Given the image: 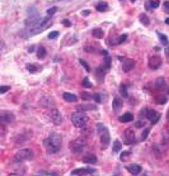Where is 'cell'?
I'll return each mask as SVG.
<instances>
[{
  "label": "cell",
  "mask_w": 169,
  "mask_h": 176,
  "mask_svg": "<svg viewBox=\"0 0 169 176\" xmlns=\"http://www.w3.org/2000/svg\"><path fill=\"white\" fill-rule=\"evenodd\" d=\"M43 143H44V147H46L47 152H49L50 155H52V153H56L60 151V148H61V146H62V137L60 136L59 133H51L50 136L44 139Z\"/></svg>",
  "instance_id": "6da1fadb"
},
{
  "label": "cell",
  "mask_w": 169,
  "mask_h": 176,
  "mask_svg": "<svg viewBox=\"0 0 169 176\" xmlns=\"http://www.w3.org/2000/svg\"><path fill=\"white\" fill-rule=\"evenodd\" d=\"M51 24H52V22H51V17H50V15H47L46 18L38 19L37 23L29 29V34H31V36H34V34H37V33H40V32L47 29Z\"/></svg>",
  "instance_id": "7a4b0ae2"
},
{
  "label": "cell",
  "mask_w": 169,
  "mask_h": 176,
  "mask_svg": "<svg viewBox=\"0 0 169 176\" xmlns=\"http://www.w3.org/2000/svg\"><path fill=\"white\" fill-rule=\"evenodd\" d=\"M70 119H71L73 124H74L76 128H84L89 120L88 117L84 114V111H80V110L76 111V113H73Z\"/></svg>",
  "instance_id": "3957f363"
},
{
  "label": "cell",
  "mask_w": 169,
  "mask_h": 176,
  "mask_svg": "<svg viewBox=\"0 0 169 176\" xmlns=\"http://www.w3.org/2000/svg\"><path fill=\"white\" fill-rule=\"evenodd\" d=\"M97 129L99 132V137H101V147L102 148H107L111 143V137H109V132H108V128L103 124H98Z\"/></svg>",
  "instance_id": "277c9868"
},
{
  "label": "cell",
  "mask_w": 169,
  "mask_h": 176,
  "mask_svg": "<svg viewBox=\"0 0 169 176\" xmlns=\"http://www.w3.org/2000/svg\"><path fill=\"white\" fill-rule=\"evenodd\" d=\"M87 147V142L84 138H76L74 141H71L69 145V148L73 153H81Z\"/></svg>",
  "instance_id": "5b68a950"
},
{
  "label": "cell",
  "mask_w": 169,
  "mask_h": 176,
  "mask_svg": "<svg viewBox=\"0 0 169 176\" xmlns=\"http://www.w3.org/2000/svg\"><path fill=\"white\" fill-rule=\"evenodd\" d=\"M31 158H33V151H32V149H28V148L21 149V151H18L14 156L15 162H23V161H27V160H31Z\"/></svg>",
  "instance_id": "8992f818"
},
{
  "label": "cell",
  "mask_w": 169,
  "mask_h": 176,
  "mask_svg": "<svg viewBox=\"0 0 169 176\" xmlns=\"http://www.w3.org/2000/svg\"><path fill=\"white\" fill-rule=\"evenodd\" d=\"M50 118L55 126H60V124L62 123V116L56 108H52V109L50 110Z\"/></svg>",
  "instance_id": "52a82bcc"
},
{
  "label": "cell",
  "mask_w": 169,
  "mask_h": 176,
  "mask_svg": "<svg viewBox=\"0 0 169 176\" xmlns=\"http://www.w3.org/2000/svg\"><path fill=\"white\" fill-rule=\"evenodd\" d=\"M14 120H15V117L13 113H10V111H1V114H0L1 124H12Z\"/></svg>",
  "instance_id": "ba28073f"
},
{
  "label": "cell",
  "mask_w": 169,
  "mask_h": 176,
  "mask_svg": "<svg viewBox=\"0 0 169 176\" xmlns=\"http://www.w3.org/2000/svg\"><path fill=\"white\" fill-rule=\"evenodd\" d=\"M123 139H125V145H133L135 143V133L132 129H126L123 133Z\"/></svg>",
  "instance_id": "9c48e42d"
},
{
  "label": "cell",
  "mask_w": 169,
  "mask_h": 176,
  "mask_svg": "<svg viewBox=\"0 0 169 176\" xmlns=\"http://www.w3.org/2000/svg\"><path fill=\"white\" fill-rule=\"evenodd\" d=\"M161 66V58L159 56H151L149 58V67L151 70H158Z\"/></svg>",
  "instance_id": "30bf717a"
},
{
  "label": "cell",
  "mask_w": 169,
  "mask_h": 176,
  "mask_svg": "<svg viewBox=\"0 0 169 176\" xmlns=\"http://www.w3.org/2000/svg\"><path fill=\"white\" fill-rule=\"evenodd\" d=\"M135 67V61L131 60V58H123V62H122V70L125 72H129Z\"/></svg>",
  "instance_id": "8fae6325"
},
{
  "label": "cell",
  "mask_w": 169,
  "mask_h": 176,
  "mask_svg": "<svg viewBox=\"0 0 169 176\" xmlns=\"http://www.w3.org/2000/svg\"><path fill=\"white\" fill-rule=\"evenodd\" d=\"M146 117H148V119L151 122V124H155L159 119H160V114H159L157 110H148Z\"/></svg>",
  "instance_id": "7c38bea8"
},
{
  "label": "cell",
  "mask_w": 169,
  "mask_h": 176,
  "mask_svg": "<svg viewBox=\"0 0 169 176\" xmlns=\"http://www.w3.org/2000/svg\"><path fill=\"white\" fill-rule=\"evenodd\" d=\"M83 162L87 165H94L97 164V156L94 153H87V155L83 157Z\"/></svg>",
  "instance_id": "4fadbf2b"
},
{
  "label": "cell",
  "mask_w": 169,
  "mask_h": 176,
  "mask_svg": "<svg viewBox=\"0 0 169 176\" xmlns=\"http://www.w3.org/2000/svg\"><path fill=\"white\" fill-rule=\"evenodd\" d=\"M40 104L44 108H53L55 107V100L52 98H42L40 100Z\"/></svg>",
  "instance_id": "5bb4252c"
},
{
  "label": "cell",
  "mask_w": 169,
  "mask_h": 176,
  "mask_svg": "<svg viewBox=\"0 0 169 176\" xmlns=\"http://www.w3.org/2000/svg\"><path fill=\"white\" fill-rule=\"evenodd\" d=\"M95 172V170L93 169H75L74 171L71 172V175H89Z\"/></svg>",
  "instance_id": "9a60e30c"
},
{
  "label": "cell",
  "mask_w": 169,
  "mask_h": 176,
  "mask_svg": "<svg viewBox=\"0 0 169 176\" xmlns=\"http://www.w3.org/2000/svg\"><path fill=\"white\" fill-rule=\"evenodd\" d=\"M76 109L80 110V111H87V110H95L97 107H95V105H92V104H81V105H78Z\"/></svg>",
  "instance_id": "2e32d148"
},
{
  "label": "cell",
  "mask_w": 169,
  "mask_h": 176,
  "mask_svg": "<svg viewBox=\"0 0 169 176\" xmlns=\"http://www.w3.org/2000/svg\"><path fill=\"white\" fill-rule=\"evenodd\" d=\"M62 96H64V99H65L66 101H70V103H75L76 100H78V96L76 95H74V94H71V92H64L62 94Z\"/></svg>",
  "instance_id": "e0dca14e"
},
{
  "label": "cell",
  "mask_w": 169,
  "mask_h": 176,
  "mask_svg": "<svg viewBox=\"0 0 169 176\" xmlns=\"http://www.w3.org/2000/svg\"><path fill=\"white\" fill-rule=\"evenodd\" d=\"M92 34H93V37H95L97 39H102V38L104 37V32H103V29H101V28L93 29L92 31Z\"/></svg>",
  "instance_id": "ac0fdd59"
},
{
  "label": "cell",
  "mask_w": 169,
  "mask_h": 176,
  "mask_svg": "<svg viewBox=\"0 0 169 176\" xmlns=\"http://www.w3.org/2000/svg\"><path fill=\"white\" fill-rule=\"evenodd\" d=\"M122 105H123V101H122V99H121L120 96H116L113 99V108L116 110H120L121 108H122Z\"/></svg>",
  "instance_id": "d6986e66"
},
{
  "label": "cell",
  "mask_w": 169,
  "mask_h": 176,
  "mask_svg": "<svg viewBox=\"0 0 169 176\" xmlns=\"http://www.w3.org/2000/svg\"><path fill=\"white\" fill-rule=\"evenodd\" d=\"M127 170L131 172L132 175H138V174L141 172V167H140L139 165H132V166H129V167H127Z\"/></svg>",
  "instance_id": "ffe728a7"
},
{
  "label": "cell",
  "mask_w": 169,
  "mask_h": 176,
  "mask_svg": "<svg viewBox=\"0 0 169 176\" xmlns=\"http://www.w3.org/2000/svg\"><path fill=\"white\" fill-rule=\"evenodd\" d=\"M132 119H133L132 113H125L122 117L120 118V120L122 122V123H129V122H132Z\"/></svg>",
  "instance_id": "44dd1931"
},
{
  "label": "cell",
  "mask_w": 169,
  "mask_h": 176,
  "mask_svg": "<svg viewBox=\"0 0 169 176\" xmlns=\"http://www.w3.org/2000/svg\"><path fill=\"white\" fill-rule=\"evenodd\" d=\"M95 9H97L98 12H107L108 10V4L106 1H101V3H98L97 6H95Z\"/></svg>",
  "instance_id": "7402d4cb"
},
{
  "label": "cell",
  "mask_w": 169,
  "mask_h": 176,
  "mask_svg": "<svg viewBox=\"0 0 169 176\" xmlns=\"http://www.w3.org/2000/svg\"><path fill=\"white\" fill-rule=\"evenodd\" d=\"M37 57L40 60H42V58H44V57H46V48H44L43 46H40L37 48Z\"/></svg>",
  "instance_id": "603a6c76"
},
{
  "label": "cell",
  "mask_w": 169,
  "mask_h": 176,
  "mask_svg": "<svg viewBox=\"0 0 169 176\" xmlns=\"http://www.w3.org/2000/svg\"><path fill=\"white\" fill-rule=\"evenodd\" d=\"M121 149H122V143H121L118 139H116V141L113 142V149H112V151H113L114 153H118Z\"/></svg>",
  "instance_id": "cb8c5ba5"
},
{
  "label": "cell",
  "mask_w": 169,
  "mask_h": 176,
  "mask_svg": "<svg viewBox=\"0 0 169 176\" xmlns=\"http://www.w3.org/2000/svg\"><path fill=\"white\" fill-rule=\"evenodd\" d=\"M139 19H140V22H141L142 24L146 25V27L150 24V20H149V18H148V15H146V14H140Z\"/></svg>",
  "instance_id": "d4e9b609"
},
{
  "label": "cell",
  "mask_w": 169,
  "mask_h": 176,
  "mask_svg": "<svg viewBox=\"0 0 169 176\" xmlns=\"http://www.w3.org/2000/svg\"><path fill=\"white\" fill-rule=\"evenodd\" d=\"M153 151H154L155 157H158V158L161 157V149L159 148V146L157 145V143H155V145H153Z\"/></svg>",
  "instance_id": "484cf974"
},
{
  "label": "cell",
  "mask_w": 169,
  "mask_h": 176,
  "mask_svg": "<svg viewBox=\"0 0 169 176\" xmlns=\"http://www.w3.org/2000/svg\"><path fill=\"white\" fill-rule=\"evenodd\" d=\"M155 99V103H157V104H165V103H167V98H165L164 96V95H158V96H155L154 98Z\"/></svg>",
  "instance_id": "4316f807"
},
{
  "label": "cell",
  "mask_w": 169,
  "mask_h": 176,
  "mask_svg": "<svg viewBox=\"0 0 169 176\" xmlns=\"http://www.w3.org/2000/svg\"><path fill=\"white\" fill-rule=\"evenodd\" d=\"M155 88H158V89H163L165 88V81H164V79H158L157 81H155Z\"/></svg>",
  "instance_id": "83f0119b"
},
{
  "label": "cell",
  "mask_w": 169,
  "mask_h": 176,
  "mask_svg": "<svg viewBox=\"0 0 169 176\" xmlns=\"http://www.w3.org/2000/svg\"><path fill=\"white\" fill-rule=\"evenodd\" d=\"M158 37H159V39L161 41V43L164 44V46H167V44L169 43V41H168V38L167 36H164V34H161L160 32H158Z\"/></svg>",
  "instance_id": "f1b7e54d"
},
{
  "label": "cell",
  "mask_w": 169,
  "mask_h": 176,
  "mask_svg": "<svg viewBox=\"0 0 169 176\" xmlns=\"http://www.w3.org/2000/svg\"><path fill=\"white\" fill-rule=\"evenodd\" d=\"M84 51H85V52H88V53H94V52H97V47L87 44V46L84 47Z\"/></svg>",
  "instance_id": "f546056e"
},
{
  "label": "cell",
  "mask_w": 169,
  "mask_h": 176,
  "mask_svg": "<svg viewBox=\"0 0 169 176\" xmlns=\"http://www.w3.org/2000/svg\"><path fill=\"white\" fill-rule=\"evenodd\" d=\"M81 85L84 86V88H93V84H92V82L89 81V79H88V77H84V79H83Z\"/></svg>",
  "instance_id": "4dcf8cb0"
},
{
  "label": "cell",
  "mask_w": 169,
  "mask_h": 176,
  "mask_svg": "<svg viewBox=\"0 0 169 176\" xmlns=\"http://www.w3.org/2000/svg\"><path fill=\"white\" fill-rule=\"evenodd\" d=\"M38 69H40V67H38V66H36V65H32V63H29V65H27V70H28V71H29V72H37L38 71Z\"/></svg>",
  "instance_id": "1f68e13d"
},
{
  "label": "cell",
  "mask_w": 169,
  "mask_h": 176,
  "mask_svg": "<svg viewBox=\"0 0 169 176\" xmlns=\"http://www.w3.org/2000/svg\"><path fill=\"white\" fill-rule=\"evenodd\" d=\"M120 92H121V95H122L123 98H126V96H129V92H127V89H126V85H121V88H120Z\"/></svg>",
  "instance_id": "d6a6232c"
},
{
  "label": "cell",
  "mask_w": 169,
  "mask_h": 176,
  "mask_svg": "<svg viewBox=\"0 0 169 176\" xmlns=\"http://www.w3.org/2000/svg\"><path fill=\"white\" fill-rule=\"evenodd\" d=\"M97 77H98V80H103V77H104V72H103V69H102V67H98L97 69Z\"/></svg>",
  "instance_id": "836d02e7"
},
{
  "label": "cell",
  "mask_w": 169,
  "mask_h": 176,
  "mask_svg": "<svg viewBox=\"0 0 169 176\" xmlns=\"http://www.w3.org/2000/svg\"><path fill=\"white\" fill-rule=\"evenodd\" d=\"M56 10H57V8H56V6H52V8L47 9V15H50V17H52V15L56 13Z\"/></svg>",
  "instance_id": "e575fe53"
},
{
  "label": "cell",
  "mask_w": 169,
  "mask_h": 176,
  "mask_svg": "<svg viewBox=\"0 0 169 176\" xmlns=\"http://www.w3.org/2000/svg\"><path fill=\"white\" fill-rule=\"evenodd\" d=\"M79 62H80V65L83 66V67H84V69L85 70H87V71L89 72V71H90V67H89V65H88V63L87 62H85V61L84 60H79Z\"/></svg>",
  "instance_id": "d590c367"
},
{
  "label": "cell",
  "mask_w": 169,
  "mask_h": 176,
  "mask_svg": "<svg viewBox=\"0 0 169 176\" xmlns=\"http://www.w3.org/2000/svg\"><path fill=\"white\" fill-rule=\"evenodd\" d=\"M149 133H150V129H149V128H146V129H144V132H142V134H141V138H142V141H145L146 138H148Z\"/></svg>",
  "instance_id": "8d00e7d4"
},
{
  "label": "cell",
  "mask_w": 169,
  "mask_h": 176,
  "mask_svg": "<svg viewBox=\"0 0 169 176\" xmlns=\"http://www.w3.org/2000/svg\"><path fill=\"white\" fill-rule=\"evenodd\" d=\"M104 67L108 70L111 67V58L108 56H106V58H104Z\"/></svg>",
  "instance_id": "74e56055"
},
{
  "label": "cell",
  "mask_w": 169,
  "mask_h": 176,
  "mask_svg": "<svg viewBox=\"0 0 169 176\" xmlns=\"http://www.w3.org/2000/svg\"><path fill=\"white\" fill-rule=\"evenodd\" d=\"M59 37V32H51V33H49V38L50 39H55V38Z\"/></svg>",
  "instance_id": "f35d334b"
},
{
  "label": "cell",
  "mask_w": 169,
  "mask_h": 176,
  "mask_svg": "<svg viewBox=\"0 0 169 176\" xmlns=\"http://www.w3.org/2000/svg\"><path fill=\"white\" fill-rule=\"evenodd\" d=\"M150 6L154 9H157L159 6V0H150Z\"/></svg>",
  "instance_id": "ab89813d"
},
{
  "label": "cell",
  "mask_w": 169,
  "mask_h": 176,
  "mask_svg": "<svg viewBox=\"0 0 169 176\" xmlns=\"http://www.w3.org/2000/svg\"><path fill=\"white\" fill-rule=\"evenodd\" d=\"M126 38H127L126 34H123V36L118 37V38H117V44H118V43H123V42H125V41H126Z\"/></svg>",
  "instance_id": "60d3db41"
},
{
  "label": "cell",
  "mask_w": 169,
  "mask_h": 176,
  "mask_svg": "<svg viewBox=\"0 0 169 176\" xmlns=\"http://www.w3.org/2000/svg\"><path fill=\"white\" fill-rule=\"evenodd\" d=\"M8 90H10V86H1L0 88V94H5Z\"/></svg>",
  "instance_id": "b9f144b4"
},
{
  "label": "cell",
  "mask_w": 169,
  "mask_h": 176,
  "mask_svg": "<svg viewBox=\"0 0 169 176\" xmlns=\"http://www.w3.org/2000/svg\"><path fill=\"white\" fill-rule=\"evenodd\" d=\"M93 96L92 95L87 94V92H81V99H84V100H89V99H92Z\"/></svg>",
  "instance_id": "7bdbcfd3"
},
{
  "label": "cell",
  "mask_w": 169,
  "mask_h": 176,
  "mask_svg": "<svg viewBox=\"0 0 169 176\" xmlns=\"http://www.w3.org/2000/svg\"><path fill=\"white\" fill-rule=\"evenodd\" d=\"M163 8H164L165 13H168V14H169V1H164L163 3Z\"/></svg>",
  "instance_id": "ee69618b"
},
{
  "label": "cell",
  "mask_w": 169,
  "mask_h": 176,
  "mask_svg": "<svg viewBox=\"0 0 169 176\" xmlns=\"http://www.w3.org/2000/svg\"><path fill=\"white\" fill-rule=\"evenodd\" d=\"M129 156H130V152H122V155H121V160H122V161H125V160H127Z\"/></svg>",
  "instance_id": "f6af8a7d"
},
{
  "label": "cell",
  "mask_w": 169,
  "mask_h": 176,
  "mask_svg": "<svg viewBox=\"0 0 169 176\" xmlns=\"http://www.w3.org/2000/svg\"><path fill=\"white\" fill-rule=\"evenodd\" d=\"M93 99H94L95 101H97V103H101V101H102V100H101V95H99V94H94V95H93Z\"/></svg>",
  "instance_id": "bcb514c9"
},
{
  "label": "cell",
  "mask_w": 169,
  "mask_h": 176,
  "mask_svg": "<svg viewBox=\"0 0 169 176\" xmlns=\"http://www.w3.org/2000/svg\"><path fill=\"white\" fill-rule=\"evenodd\" d=\"M62 24H64V25H66V27H70V25H71V23H70L68 19H64V20H62Z\"/></svg>",
  "instance_id": "7dc6e473"
},
{
  "label": "cell",
  "mask_w": 169,
  "mask_h": 176,
  "mask_svg": "<svg viewBox=\"0 0 169 176\" xmlns=\"http://www.w3.org/2000/svg\"><path fill=\"white\" fill-rule=\"evenodd\" d=\"M142 126H144V122H141V120H139V122H138V123H136V127H138V128H140V127H142Z\"/></svg>",
  "instance_id": "c3c4849f"
},
{
  "label": "cell",
  "mask_w": 169,
  "mask_h": 176,
  "mask_svg": "<svg viewBox=\"0 0 169 176\" xmlns=\"http://www.w3.org/2000/svg\"><path fill=\"white\" fill-rule=\"evenodd\" d=\"M99 53H101V55H103V56H108V55H107V51H106V50H103V51H101V52H99Z\"/></svg>",
  "instance_id": "681fc988"
},
{
  "label": "cell",
  "mask_w": 169,
  "mask_h": 176,
  "mask_svg": "<svg viewBox=\"0 0 169 176\" xmlns=\"http://www.w3.org/2000/svg\"><path fill=\"white\" fill-rule=\"evenodd\" d=\"M89 13H90V10H84V12H83V14H84V15H89Z\"/></svg>",
  "instance_id": "f907efd6"
},
{
  "label": "cell",
  "mask_w": 169,
  "mask_h": 176,
  "mask_svg": "<svg viewBox=\"0 0 169 176\" xmlns=\"http://www.w3.org/2000/svg\"><path fill=\"white\" fill-rule=\"evenodd\" d=\"M165 53H167V56L169 57V47H167V48H165Z\"/></svg>",
  "instance_id": "816d5d0a"
},
{
  "label": "cell",
  "mask_w": 169,
  "mask_h": 176,
  "mask_svg": "<svg viewBox=\"0 0 169 176\" xmlns=\"http://www.w3.org/2000/svg\"><path fill=\"white\" fill-rule=\"evenodd\" d=\"M165 23H167V24L169 25V18H167V19H165Z\"/></svg>",
  "instance_id": "f5cc1de1"
},
{
  "label": "cell",
  "mask_w": 169,
  "mask_h": 176,
  "mask_svg": "<svg viewBox=\"0 0 169 176\" xmlns=\"http://www.w3.org/2000/svg\"><path fill=\"white\" fill-rule=\"evenodd\" d=\"M167 119H168V122H169V110H168V113H167Z\"/></svg>",
  "instance_id": "db71d44e"
},
{
  "label": "cell",
  "mask_w": 169,
  "mask_h": 176,
  "mask_svg": "<svg viewBox=\"0 0 169 176\" xmlns=\"http://www.w3.org/2000/svg\"><path fill=\"white\" fill-rule=\"evenodd\" d=\"M53 1H56V3H57V1H64V0H53Z\"/></svg>",
  "instance_id": "11a10c76"
},
{
  "label": "cell",
  "mask_w": 169,
  "mask_h": 176,
  "mask_svg": "<svg viewBox=\"0 0 169 176\" xmlns=\"http://www.w3.org/2000/svg\"><path fill=\"white\" fill-rule=\"evenodd\" d=\"M131 1H132V3H135V1H136V0H131Z\"/></svg>",
  "instance_id": "9f6ffc18"
},
{
  "label": "cell",
  "mask_w": 169,
  "mask_h": 176,
  "mask_svg": "<svg viewBox=\"0 0 169 176\" xmlns=\"http://www.w3.org/2000/svg\"><path fill=\"white\" fill-rule=\"evenodd\" d=\"M168 92H169V88H168Z\"/></svg>",
  "instance_id": "6f0895ef"
},
{
  "label": "cell",
  "mask_w": 169,
  "mask_h": 176,
  "mask_svg": "<svg viewBox=\"0 0 169 176\" xmlns=\"http://www.w3.org/2000/svg\"><path fill=\"white\" fill-rule=\"evenodd\" d=\"M121 1H122V0H121Z\"/></svg>",
  "instance_id": "680465c9"
}]
</instances>
